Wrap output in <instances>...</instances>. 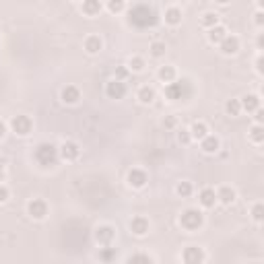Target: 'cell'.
<instances>
[{
    "instance_id": "cell-41",
    "label": "cell",
    "mask_w": 264,
    "mask_h": 264,
    "mask_svg": "<svg viewBox=\"0 0 264 264\" xmlns=\"http://www.w3.org/2000/svg\"><path fill=\"white\" fill-rule=\"evenodd\" d=\"M3 180H5V169H3V165H0V184H3Z\"/></svg>"
},
{
    "instance_id": "cell-36",
    "label": "cell",
    "mask_w": 264,
    "mask_h": 264,
    "mask_svg": "<svg viewBox=\"0 0 264 264\" xmlns=\"http://www.w3.org/2000/svg\"><path fill=\"white\" fill-rule=\"evenodd\" d=\"M108 9H110L112 13H118V11L124 9V3H110V5H108Z\"/></svg>"
},
{
    "instance_id": "cell-21",
    "label": "cell",
    "mask_w": 264,
    "mask_h": 264,
    "mask_svg": "<svg viewBox=\"0 0 264 264\" xmlns=\"http://www.w3.org/2000/svg\"><path fill=\"white\" fill-rule=\"evenodd\" d=\"M227 35H229V33H227V29H225L223 25H217V27H213V29H208V42L219 46V44L227 38Z\"/></svg>"
},
{
    "instance_id": "cell-27",
    "label": "cell",
    "mask_w": 264,
    "mask_h": 264,
    "mask_svg": "<svg viewBox=\"0 0 264 264\" xmlns=\"http://www.w3.org/2000/svg\"><path fill=\"white\" fill-rule=\"evenodd\" d=\"M128 70H132V73H143V70H145V58L132 56L128 60Z\"/></svg>"
},
{
    "instance_id": "cell-40",
    "label": "cell",
    "mask_w": 264,
    "mask_h": 264,
    "mask_svg": "<svg viewBox=\"0 0 264 264\" xmlns=\"http://www.w3.org/2000/svg\"><path fill=\"white\" fill-rule=\"evenodd\" d=\"M256 23H258V25H262V13H260V11L256 13Z\"/></svg>"
},
{
    "instance_id": "cell-10",
    "label": "cell",
    "mask_w": 264,
    "mask_h": 264,
    "mask_svg": "<svg viewBox=\"0 0 264 264\" xmlns=\"http://www.w3.org/2000/svg\"><path fill=\"white\" fill-rule=\"evenodd\" d=\"M126 180H128V186H130V188H136V190H140V188H145V186H147V182H149V175H147L143 169H130Z\"/></svg>"
},
{
    "instance_id": "cell-25",
    "label": "cell",
    "mask_w": 264,
    "mask_h": 264,
    "mask_svg": "<svg viewBox=\"0 0 264 264\" xmlns=\"http://www.w3.org/2000/svg\"><path fill=\"white\" fill-rule=\"evenodd\" d=\"M250 140L254 145H262V140H264V128H262V124H254L252 126V130H250Z\"/></svg>"
},
{
    "instance_id": "cell-37",
    "label": "cell",
    "mask_w": 264,
    "mask_h": 264,
    "mask_svg": "<svg viewBox=\"0 0 264 264\" xmlns=\"http://www.w3.org/2000/svg\"><path fill=\"white\" fill-rule=\"evenodd\" d=\"M112 254H114V250H112V248H108L105 252H101V258H103V260H110V258H112Z\"/></svg>"
},
{
    "instance_id": "cell-31",
    "label": "cell",
    "mask_w": 264,
    "mask_h": 264,
    "mask_svg": "<svg viewBox=\"0 0 264 264\" xmlns=\"http://www.w3.org/2000/svg\"><path fill=\"white\" fill-rule=\"evenodd\" d=\"M126 264H153V260L149 256H145V254H134L132 258H128Z\"/></svg>"
},
{
    "instance_id": "cell-20",
    "label": "cell",
    "mask_w": 264,
    "mask_h": 264,
    "mask_svg": "<svg viewBox=\"0 0 264 264\" xmlns=\"http://www.w3.org/2000/svg\"><path fill=\"white\" fill-rule=\"evenodd\" d=\"M188 132H190V136L192 138H196V140H202L206 134H208V126L204 124L202 120H198V122H194L190 128H188Z\"/></svg>"
},
{
    "instance_id": "cell-17",
    "label": "cell",
    "mask_w": 264,
    "mask_h": 264,
    "mask_svg": "<svg viewBox=\"0 0 264 264\" xmlns=\"http://www.w3.org/2000/svg\"><path fill=\"white\" fill-rule=\"evenodd\" d=\"M239 105H241V110H245V112H258L260 110V95H256V93L243 95L239 99Z\"/></svg>"
},
{
    "instance_id": "cell-38",
    "label": "cell",
    "mask_w": 264,
    "mask_h": 264,
    "mask_svg": "<svg viewBox=\"0 0 264 264\" xmlns=\"http://www.w3.org/2000/svg\"><path fill=\"white\" fill-rule=\"evenodd\" d=\"M5 134H7V124H5L3 120H0V140L5 138Z\"/></svg>"
},
{
    "instance_id": "cell-34",
    "label": "cell",
    "mask_w": 264,
    "mask_h": 264,
    "mask_svg": "<svg viewBox=\"0 0 264 264\" xmlns=\"http://www.w3.org/2000/svg\"><path fill=\"white\" fill-rule=\"evenodd\" d=\"M9 196H11V190L5 184H0V204H5L9 200Z\"/></svg>"
},
{
    "instance_id": "cell-39",
    "label": "cell",
    "mask_w": 264,
    "mask_h": 264,
    "mask_svg": "<svg viewBox=\"0 0 264 264\" xmlns=\"http://www.w3.org/2000/svg\"><path fill=\"white\" fill-rule=\"evenodd\" d=\"M126 73H128L126 68H118V81H122V79H124V77H126Z\"/></svg>"
},
{
    "instance_id": "cell-16",
    "label": "cell",
    "mask_w": 264,
    "mask_h": 264,
    "mask_svg": "<svg viewBox=\"0 0 264 264\" xmlns=\"http://www.w3.org/2000/svg\"><path fill=\"white\" fill-rule=\"evenodd\" d=\"M221 147V140L215 136V134H206L202 140H200V149L206 153V155H215Z\"/></svg>"
},
{
    "instance_id": "cell-5",
    "label": "cell",
    "mask_w": 264,
    "mask_h": 264,
    "mask_svg": "<svg viewBox=\"0 0 264 264\" xmlns=\"http://www.w3.org/2000/svg\"><path fill=\"white\" fill-rule=\"evenodd\" d=\"M58 157L64 161H77L81 157V147L75 143V140H66L58 147Z\"/></svg>"
},
{
    "instance_id": "cell-14",
    "label": "cell",
    "mask_w": 264,
    "mask_h": 264,
    "mask_svg": "<svg viewBox=\"0 0 264 264\" xmlns=\"http://www.w3.org/2000/svg\"><path fill=\"white\" fill-rule=\"evenodd\" d=\"M198 202L204 208H213L217 204V190L215 188H202L198 194Z\"/></svg>"
},
{
    "instance_id": "cell-32",
    "label": "cell",
    "mask_w": 264,
    "mask_h": 264,
    "mask_svg": "<svg viewBox=\"0 0 264 264\" xmlns=\"http://www.w3.org/2000/svg\"><path fill=\"white\" fill-rule=\"evenodd\" d=\"M252 219L260 225L262 223V202H256L254 206H252Z\"/></svg>"
},
{
    "instance_id": "cell-23",
    "label": "cell",
    "mask_w": 264,
    "mask_h": 264,
    "mask_svg": "<svg viewBox=\"0 0 264 264\" xmlns=\"http://www.w3.org/2000/svg\"><path fill=\"white\" fill-rule=\"evenodd\" d=\"M103 48V42L99 35H89V38L85 40V50L89 52V54H97V52Z\"/></svg>"
},
{
    "instance_id": "cell-6",
    "label": "cell",
    "mask_w": 264,
    "mask_h": 264,
    "mask_svg": "<svg viewBox=\"0 0 264 264\" xmlns=\"http://www.w3.org/2000/svg\"><path fill=\"white\" fill-rule=\"evenodd\" d=\"M114 237H116V229L112 225H101V227L95 229V241L99 245H103V248H110Z\"/></svg>"
},
{
    "instance_id": "cell-35",
    "label": "cell",
    "mask_w": 264,
    "mask_h": 264,
    "mask_svg": "<svg viewBox=\"0 0 264 264\" xmlns=\"http://www.w3.org/2000/svg\"><path fill=\"white\" fill-rule=\"evenodd\" d=\"M163 126L165 128H175V126H178V116H167L163 120Z\"/></svg>"
},
{
    "instance_id": "cell-12",
    "label": "cell",
    "mask_w": 264,
    "mask_h": 264,
    "mask_svg": "<svg viewBox=\"0 0 264 264\" xmlns=\"http://www.w3.org/2000/svg\"><path fill=\"white\" fill-rule=\"evenodd\" d=\"M219 48H221V52L225 56H233L239 52V38L237 35H227V38L219 44Z\"/></svg>"
},
{
    "instance_id": "cell-11",
    "label": "cell",
    "mask_w": 264,
    "mask_h": 264,
    "mask_svg": "<svg viewBox=\"0 0 264 264\" xmlns=\"http://www.w3.org/2000/svg\"><path fill=\"white\" fill-rule=\"evenodd\" d=\"M60 99H62L66 105H77V103L81 101V91H79V87H75V85H66V87H62Z\"/></svg>"
},
{
    "instance_id": "cell-33",
    "label": "cell",
    "mask_w": 264,
    "mask_h": 264,
    "mask_svg": "<svg viewBox=\"0 0 264 264\" xmlns=\"http://www.w3.org/2000/svg\"><path fill=\"white\" fill-rule=\"evenodd\" d=\"M178 140L182 145H188L190 140H192V136H190V132H188V128H180L178 130Z\"/></svg>"
},
{
    "instance_id": "cell-1",
    "label": "cell",
    "mask_w": 264,
    "mask_h": 264,
    "mask_svg": "<svg viewBox=\"0 0 264 264\" xmlns=\"http://www.w3.org/2000/svg\"><path fill=\"white\" fill-rule=\"evenodd\" d=\"M35 161H38L40 165L48 167V165H54L56 159H58V147L54 145H50V143H40L38 147H35Z\"/></svg>"
},
{
    "instance_id": "cell-4",
    "label": "cell",
    "mask_w": 264,
    "mask_h": 264,
    "mask_svg": "<svg viewBox=\"0 0 264 264\" xmlns=\"http://www.w3.org/2000/svg\"><path fill=\"white\" fill-rule=\"evenodd\" d=\"M11 128L15 134H19V136H27L31 130H33V120L25 114H19V116H15L11 120Z\"/></svg>"
},
{
    "instance_id": "cell-18",
    "label": "cell",
    "mask_w": 264,
    "mask_h": 264,
    "mask_svg": "<svg viewBox=\"0 0 264 264\" xmlns=\"http://www.w3.org/2000/svg\"><path fill=\"white\" fill-rule=\"evenodd\" d=\"M175 77H178V73H175V68L165 64V66H159V70H157V79H159L161 83H175Z\"/></svg>"
},
{
    "instance_id": "cell-7",
    "label": "cell",
    "mask_w": 264,
    "mask_h": 264,
    "mask_svg": "<svg viewBox=\"0 0 264 264\" xmlns=\"http://www.w3.org/2000/svg\"><path fill=\"white\" fill-rule=\"evenodd\" d=\"M182 260H184V264H202L204 262V250L198 248V245H188V248L182 252Z\"/></svg>"
},
{
    "instance_id": "cell-28",
    "label": "cell",
    "mask_w": 264,
    "mask_h": 264,
    "mask_svg": "<svg viewBox=\"0 0 264 264\" xmlns=\"http://www.w3.org/2000/svg\"><path fill=\"white\" fill-rule=\"evenodd\" d=\"M165 44L163 42H153L151 46H149V52H151V56L153 58H161V56H165Z\"/></svg>"
},
{
    "instance_id": "cell-3",
    "label": "cell",
    "mask_w": 264,
    "mask_h": 264,
    "mask_svg": "<svg viewBox=\"0 0 264 264\" xmlns=\"http://www.w3.org/2000/svg\"><path fill=\"white\" fill-rule=\"evenodd\" d=\"M27 215L35 221H44L48 217V202L44 198H33L27 202Z\"/></svg>"
},
{
    "instance_id": "cell-24",
    "label": "cell",
    "mask_w": 264,
    "mask_h": 264,
    "mask_svg": "<svg viewBox=\"0 0 264 264\" xmlns=\"http://www.w3.org/2000/svg\"><path fill=\"white\" fill-rule=\"evenodd\" d=\"M200 23H202V27H206V29H213V27L219 25V15H217V13H204L202 19H200Z\"/></svg>"
},
{
    "instance_id": "cell-13",
    "label": "cell",
    "mask_w": 264,
    "mask_h": 264,
    "mask_svg": "<svg viewBox=\"0 0 264 264\" xmlns=\"http://www.w3.org/2000/svg\"><path fill=\"white\" fill-rule=\"evenodd\" d=\"M165 95H167V99H171V101L182 99V97L186 95V81H180V83H169V85L165 87Z\"/></svg>"
},
{
    "instance_id": "cell-2",
    "label": "cell",
    "mask_w": 264,
    "mask_h": 264,
    "mask_svg": "<svg viewBox=\"0 0 264 264\" xmlns=\"http://www.w3.org/2000/svg\"><path fill=\"white\" fill-rule=\"evenodd\" d=\"M180 225L184 227L186 231H198L200 227L204 225V215L200 213L198 208H186L184 213L180 215Z\"/></svg>"
},
{
    "instance_id": "cell-30",
    "label": "cell",
    "mask_w": 264,
    "mask_h": 264,
    "mask_svg": "<svg viewBox=\"0 0 264 264\" xmlns=\"http://www.w3.org/2000/svg\"><path fill=\"white\" fill-rule=\"evenodd\" d=\"M99 11H101V5L99 3H85L83 5V13H87L89 17H95Z\"/></svg>"
},
{
    "instance_id": "cell-15",
    "label": "cell",
    "mask_w": 264,
    "mask_h": 264,
    "mask_svg": "<svg viewBox=\"0 0 264 264\" xmlns=\"http://www.w3.org/2000/svg\"><path fill=\"white\" fill-rule=\"evenodd\" d=\"M235 190L231 188V186H221L219 190H217V202H221V204H225V206H231L233 202H235Z\"/></svg>"
},
{
    "instance_id": "cell-22",
    "label": "cell",
    "mask_w": 264,
    "mask_h": 264,
    "mask_svg": "<svg viewBox=\"0 0 264 264\" xmlns=\"http://www.w3.org/2000/svg\"><path fill=\"white\" fill-rule=\"evenodd\" d=\"M165 23L167 25H180L182 23V11L178 9V7H169L167 11H165Z\"/></svg>"
},
{
    "instance_id": "cell-9",
    "label": "cell",
    "mask_w": 264,
    "mask_h": 264,
    "mask_svg": "<svg viewBox=\"0 0 264 264\" xmlns=\"http://www.w3.org/2000/svg\"><path fill=\"white\" fill-rule=\"evenodd\" d=\"M149 227H151V223H149V219L143 217V215H136V217H132V221H130V231H132L134 235H138V237L147 235V233H149Z\"/></svg>"
},
{
    "instance_id": "cell-19",
    "label": "cell",
    "mask_w": 264,
    "mask_h": 264,
    "mask_svg": "<svg viewBox=\"0 0 264 264\" xmlns=\"http://www.w3.org/2000/svg\"><path fill=\"white\" fill-rule=\"evenodd\" d=\"M155 97H157V93H155L153 87H149V85H143V87L138 89V93H136V99H138L140 103H145V105L153 103V101H155Z\"/></svg>"
},
{
    "instance_id": "cell-29",
    "label": "cell",
    "mask_w": 264,
    "mask_h": 264,
    "mask_svg": "<svg viewBox=\"0 0 264 264\" xmlns=\"http://www.w3.org/2000/svg\"><path fill=\"white\" fill-rule=\"evenodd\" d=\"M225 112L229 116H239L241 114V105H239V99H229L225 103Z\"/></svg>"
},
{
    "instance_id": "cell-26",
    "label": "cell",
    "mask_w": 264,
    "mask_h": 264,
    "mask_svg": "<svg viewBox=\"0 0 264 264\" xmlns=\"http://www.w3.org/2000/svg\"><path fill=\"white\" fill-rule=\"evenodd\" d=\"M192 192H194V186H192L190 182H180L178 186H175V194L182 196V198L192 196Z\"/></svg>"
},
{
    "instance_id": "cell-8",
    "label": "cell",
    "mask_w": 264,
    "mask_h": 264,
    "mask_svg": "<svg viewBox=\"0 0 264 264\" xmlns=\"http://www.w3.org/2000/svg\"><path fill=\"white\" fill-rule=\"evenodd\" d=\"M105 95H108L110 99H122V97L126 95V85H124V81H118V79L110 81L108 85H105Z\"/></svg>"
}]
</instances>
